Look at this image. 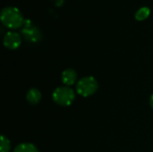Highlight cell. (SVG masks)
<instances>
[{
	"label": "cell",
	"instance_id": "5",
	"mask_svg": "<svg viewBox=\"0 0 153 152\" xmlns=\"http://www.w3.org/2000/svg\"><path fill=\"white\" fill-rule=\"evenodd\" d=\"M4 46L8 49H16L22 43V39L19 33L14 31H8L4 37Z\"/></svg>",
	"mask_w": 153,
	"mask_h": 152
},
{
	"label": "cell",
	"instance_id": "6",
	"mask_svg": "<svg viewBox=\"0 0 153 152\" xmlns=\"http://www.w3.org/2000/svg\"><path fill=\"white\" fill-rule=\"evenodd\" d=\"M76 80H77V73L74 69L68 68L63 72L62 82H64V84L67 86H71L75 83Z\"/></svg>",
	"mask_w": 153,
	"mask_h": 152
},
{
	"label": "cell",
	"instance_id": "2",
	"mask_svg": "<svg viewBox=\"0 0 153 152\" xmlns=\"http://www.w3.org/2000/svg\"><path fill=\"white\" fill-rule=\"evenodd\" d=\"M52 99L57 105L68 107L74 102L75 99V93L70 87H58L53 91Z\"/></svg>",
	"mask_w": 153,
	"mask_h": 152
},
{
	"label": "cell",
	"instance_id": "8",
	"mask_svg": "<svg viewBox=\"0 0 153 152\" xmlns=\"http://www.w3.org/2000/svg\"><path fill=\"white\" fill-rule=\"evenodd\" d=\"M13 152H39L38 148L32 143H21L17 145Z\"/></svg>",
	"mask_w": 153,
	"mask_h": 152
},
{
	"label": "cell",
	"instance_id": "7",
	"mask_svg": "<svg viewBox=\"0 0 153 152\" xmlns=\"http://www.w3.org/2000/svg\"><path fill=\"white\" fill-rule=\"evenodd\" d=\"M26 99H27V101L30 103V104H32V105H36L38 104L40 99H41V93L40 91L38 90V89H35V88H32L30 89L28 93H27V96H26Z\"/></svg>",
	"mask_w": 153,
	"mask_h": 152
},
{
	"label": "cell",
	"instance_id": "11",
	"mask_svg": "<svg viewBox=\"0 0 153 152\" xmlns=\"http://www.w3.org/2000/svg\"><path fill=\"white\" fill-rule=\"evenodd\" d=\"M150 105H151L152 108V109H153V94H152V95L151 99H150Z\"/></svg>",
	"mask_w": 153,
	"mask_h": 152
},
{
	"label": "cell",
	"instance_id": "9",
	"mask_svg": "<svg viewBox=\"0 0 153 152\" xmlns=\"http://www.w3.org/2000/svg\"><path fill=\"white\" fill-rule=\"evenodd\" d=\"M150 13H151V9L149 7L143 6V7L140 8L136 12V13H135V19L137 21H140V22L141 21H144V20H146L149 17Z\"/></svg>",
	"mask_w": 153,
	"mask_h": 152
},
{
	"label": "cell",
	"instance_id": "4",
	"mask_svg": "<svg viewBox=\"0 0 153 152\" xmlns=\"http://www.w3.org/2000/svg\"><path fill=\"white\" fill-rule=\"evenodd\" d=\"M22 35L30 43H37L41 39V33L39 30L32 23L30 20H25L22 27Z\"/></svg>",
	"mask_w": 153,
	"mask_h": 152
},
{
	"label": "cell",
	"instance_id": "1",
	"mask_svg": "<svg viewBox=\"0 0 153 152\" xmlns=\"http://www.w3.org/2000/svg\"><path fill=\"white\" fill-rule=\"evenodd\" d=\"M0 19L2 23L12 30L19 29L22 27L24 21L22 13L16 7L8 6L2 10L0 14Z\"/></svg>",
	"mask_w": 153,
	"mask_h": 152
},
{
	"label": "cell",
	"instance_id": "3",
	"mask_svg": "<svg viewBox=\"0 0 153 152\" xmlns=\"http://www.w3.org/2000/svg\"><path fill=\"white\" fill-rule=\"evenodd\" d=\"M98 88L99 83L97 80L92 76H86L78 82L76 85V91L82 97H90L98 90Z\"/></svg>",
	"mask_w": 153,
	"mask_h": 152
},
{
	"label": "cell",
	"instance_id": "10",
	"mask_svg": "<svg viewBox=\"0 0 153 152\" xmlns=\"http://www.w3.org/2000/svg\"><path fill=\"white\" fill-rule=\"evenodd\" d=\"M11 150L10 141L4 135L1 136V145H0V152H9Z\"/></svg>",
	"mask_w": 153,
	"mask_h": 152
}]
</instances>
